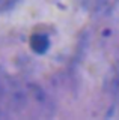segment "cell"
I'll list each match as a JSON object with an SVG mask.
<instances>
[{"label": "cell", "instance_id": "obj_2", "mask_svg": "<svg viewBox=\"0 0 119 120\" xmlns=\"http://www.w3.org/2000/svg\"><path fill=\"white\" fill-rule=\"evenodd\" d=\"M80 2L84 6V9H87L89 12L104 15L111 12L119 3V0H80Z\"/></svg>", "mask_w": 119, "mask_h": 120}, {"label": "cell", "instance_id": "obj_1", "mask_svg": "<svg viewBox=\"0 0 119 120\" xmlns=\"http://www.w3.org/2000/svg\"><path fill=\"white\" fill-rule=\"evenodd\" d=\"M35 93L27 86H21L0 66V116L8 111L23 110L27 104L33 101Z\"/></svg>", "mask_w": 119, "mask_h": 120}, {"label": "cell", "instance_id": "obj_3", "mask_svg": "<svg viewBox=\"0 0 119 120\" xmlns=\"http://www.w3.org/2000/svg\"><path fill=\"white\" fill-rule=\"evenodd\" d=\"M30 47L32 50L35 52H39V54H42V52H45L48 50V47H50V41H48V36L47 35H33L32 39H30Z\"/></svg>", "mask_w": 119, "mask_h": 120}, {"label": "cell", "instance_id": "obj_4", "mask_svg": "<svg viewBox=\"0 0 119 120\" xmlns=\"http://www.w3.org/2000/svg\"><path fill=\"white\" fill-rule=\"evenodd\" d=\"M14 2H15V0H0V11L6 9V8H8V6H11Z\"/></svg>", "mask_w": 119, "mask_h": 120}]
</instances>
